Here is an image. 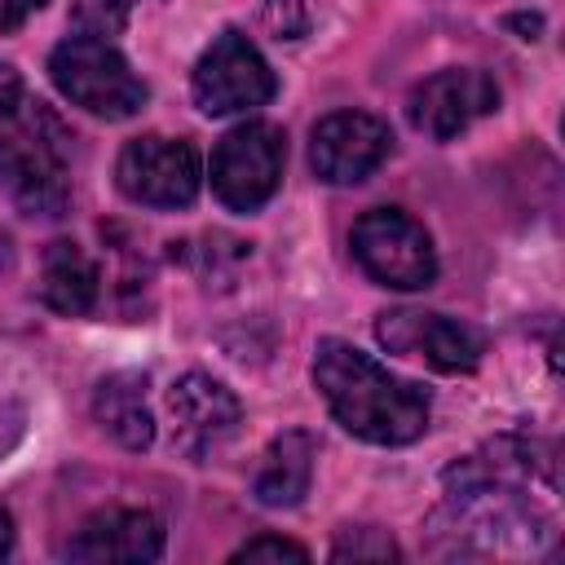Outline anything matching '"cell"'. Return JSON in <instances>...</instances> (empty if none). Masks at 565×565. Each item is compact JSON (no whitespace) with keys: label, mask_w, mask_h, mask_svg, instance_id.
Listing matches in <instances>:
<instances>
[{"label":"cell","mask_w":565,"mask_h":565,"mask_svg":"<svg viewBox=\"0 0 565 565\" xmlns=\"http://www.w3.org/2000/svg\"><path fill=\"white\" fill-rule=\"evenodd\" d=\"M331 561H397V543L384 534V530H340L335 547H331Z\"/></svg>","instance_id":"17"},{"label":"cell","mask_w":565,"mask_h":565,"mask_svg":"<svg viewBox=\"0 0 565 565\" xmlns=\"http://www.w3.org/2000/svg\"><path fill=\"white\" fill-rule=\"evenodd\" d=\"M234 561H291V565H305V561H309V552H305L300 543H291V539L260 534V539L243 543V547L234 552Z\"/></svg>","instance_id":"19"},{"label":"cell","mask_w":565,"mask_h":565,"mask_svg":"<svg viewBox=\"0 0 565 565\" xmlns=\"http://www.w3.org/2000/svg\"><path fill=\"white\" fill-rule=\"evenodd\" d=\"M168 415H172V446L199 459L234 437L243 411L221 380L190 371L168 388Z\"/></svg>","instance_id":"11"},{"label":"cell","mask_w":565,"mask_h":565,"mask_svg":"<svg viewBox=\"0 0 565 565\" xmlns=\"http://www.w3.org/2000/svg\"><path fill=\"white\" fill-rule=\"evenodd\" d=\"M287 163V141L274 124H243L212 150V190L230 212H256L274 199Z\"/></svg>","instance_id":"5"},{"label":"cell","mask_w":565,"mask_h":565,"mask_svg":"<svg viewBox=\"0 0 565 565\" xmlns=\"http://www.w3.org/2000/svg\"><path fill=\"white\" fill-rule=\"evenodd\" d=\"M49 0H0V35L4 31H18L31 13H40Z\"/></svg>","instance_id":"21"},{"label":"cell","mask_w":565,"mask_h":565,"mask_svg":"<svg viewBox=\"0 0 565 565\" xmlns=\"http://www.w3.org/2000/svg\"><path fill=\"white\" fill-rule=\"evenodd\" d=\"M260 22L274 31V40H300L309 31V0H265Z\"/></svg>","instance_id":"18"},{"label":"cell","mask_w":565,"mask_h":565,"mask_svg":"<svg viewBox=\"0 0 565 565\" xmlns=\"http://www.w3.org/2000/svg\"><path fill=\"white\" fill-rule=\"evenodd\" d=\"M66 128L49 115L44 102H31L0 119V181L9 194L40 216H57L66 207V163H62Z\"/></svg>","instance_id":"2"},{"label":"cell","mask_w":565,"mask_h":565,"mask_svg":"<svg viewBox=\"0 0 565 565\" xmlns=\"http://www.w3.org/2000/svg\"><path fill=\"white\" fill-rule=\"evenodd\" d=\"M349 247L358 256V265L380 282V287H397V291H419L437 278V252L433 238L424 234V225L397 207H375L366 216H358Z\"/></svg>","instance_id":"4"},{"label":"cell","mask_w":565,"mask_h":565,"mask_svg":"<svg viewBox=\"0 0 565 565\" xmlns=\"http://www.w3.org/2000/svg\"><path fill=\"white\" fill-rule=\"evenodd\" d=\"M119 190L146 207H185L199 194V154L181 137H132L115 163Z\"/></svg>","instance_id":"7"},{"label":"cell","mask_w":565,"mask_h":565,"mask_svg":"<svg viewBox=\"0 0 565 565\" xmlns=\"http://www.w3.org/2000/svg\"><path fill=\"white\" fill-rule=\"evenodd\" d=\"M40 296L49 309L57 313H88L97 305V265L88 260V252L79 243H49L44 260H40Z\"/></svg>","instance_id":"14"},{"label":"cell","mask_w":565,"mask_h":565,"mask_svg":"<svg viewBox=\"0 0 565 565\" xmlns=\"http://www.w3.org/2000/svg\"><path fill=\"white\" fill-rule=\"evenodd\" d=\"M388 128L366 110H335L313 128L309 163L331 185H358L388 159Z\"/></svg>","instance_id":"10"},{"label":"cell","mask_w":565,"mask_h":565,"mask_svg":"<svg viewBox=\"0 0 565 565\" xmlns=\"http://www.w3.org/2000/svg\"><path fill=\"white\" fill-rule=\"evenodd\" d=\"M93 415L97 424L128 450H146L154 441V419L146 406V380L141 375H106L93 393Z\"/></svg>","instance_id":"15"},{"label":"cell","mask_w":565,"mask_h":565,"mask_svg":"<svg viewBox=\"0 0 565 565\" xmlns=\"http://www.w3.org/2000/svg\"><path fill=\"white\" fill-rule=\"evenodd\" d=\"M9 543H13V530H9V516L0 512V556L9 552Z\"/></svg>","instance_id":"23"},{"label":"cell","mask_w":565,"mask_h":565,"mask_svg":"<svg viewBox=\"0 0 565 565\" xmlns=\"http://www.w3.org/2000/svg\"><path fill=\"white\" fill-rule=\"evenodd\" d=\"M22 106H26V84H22V75L0 62V119H9V115L22 110Z\"/></svg>","instance_id":"20"},{"label":"cell","mask_w":565,"mask_h":565,"mask_svg":"<svg viewBox=\"0 0 565 565\" xmlns=\"http://www.w3.org/2000/svg\"><path fill=\"white\" fill-rule=\"evenodd\" d=\"M313 455H318V446L300 428L274 437L265 446L256 472H252L256 503H265V508H291V503H300L305 490H309V477H313Z\"/></svg>","instance_id":"13"},{"label":"cell","mask_w":565,"mask_h":565,"mask_svg":"<svg viewBox=\"0 0 565 565\" xmlns=\"http://www.w3.org/2000/svg\"><path fill=\"white\" fill-rule=\"evenodd\" d=\"M194 102L203 115H238V110H256L274 97V71L260 57V49L238 35V31H221L212 40V49L199 57L194 66Z\"/></svg>","instance_id":"6"},{"label":"cell","mask_w":565,"mask_h":565,"mask_svg":"<svg viewBox=\"0 0 565 565\" xmlns=\"http://www.w3.org/2000/svg\"><path fill=\"white\" fill-rule=\"evenodd\" d=\"M499 106V84L486 75V71H437L428 75L411 102H406V119L433 137V141H450L459 137L463 128H472L481 115H490Z\"/></svg>","instance_id":"9"},{"label":"cell","mask_w":565,"mask_h":565,"mask_svg":"<svg viewBox=\"0 0 565 565\" xmlns=\"http://www.w3.org/2000/svg\"><path fill=\"white\" fill-rule=\"evenodd\" d=\"M508 26H516V31H525L521 40H534V35H539V26H543V18H525V13H521V18H508Z\"/></svg>","instance_id":"22"},{"label":"cell","mask_w":565,"mask_h":565,"mask_svg":"<svg viewBox=\"0 0 565 565\" xmlns=\"http://www.w3.org/2000/svg\"><path fill=\"white\" fill-rule=\"evenodd\" d=\"M313 384L327 397L335 424L375 446H406L428 428V397L411 380L384 371L371 353L344 340H318Z\"/></svg>","instance_id":"1"},{"label":"cell","mask_w":565,"mask_h":565,"mask_svg":"<svg viewBox=\"0 0 565 565\" xmlns=\"http://www.w3.org/2000/svg\"><path fill=\"white\" fill-rule=\"evenodd\" d=\"M159 552H163V525L137 508H106L88 516L66 543V556L84 565H137V561H154Z\"/></svg>","instance_id":"12"},{"label":"cell","mask_w":565,"mask_h":565,"mask_svg":"<svg viewBox=\"0 0 565 565\" xmlns=\"http://www.w3.org/2000/svg\"><path fill=\"white\" fill-rule=\"evenodd\" d=\"M49 75L62 88V97H71L75 106L102 119H128L146 102V84L132 75V66L110 40H93V35L62 40L49 53Z\"/></svg>","instance_id":"3"},{"label":"cell","mask_w":565,"mask_h":565,"mask_svg":"<svg viewBox=\"0 0 565 565\" xmlns=\"http://www.w3.org/2000/svg\"><path fill=\"white\" fill-rule=\"evenodd\" d=\"M375 335L388 353H406V358H424L428 366L459 375L472 371L486 353L481 331H472L468 322H455L446 313H424V309H393L375 318Z\"/></svg>","instance_id":"8"},{"label":"cell","mask_w":565,"mask_h":565,"mask_svg":"<svg viewBox=\"0 0 565 565\" xmlns=\"http://www.w3.org/2000/svg\"><path fill=\"white\" fill-rule=\"evenodd\" d=\"M137 9V0H75L71 9V22L79 35H93V40H115L124 26H128V13Z\"/></svg>","instance_id":"16"}]
</instances>
